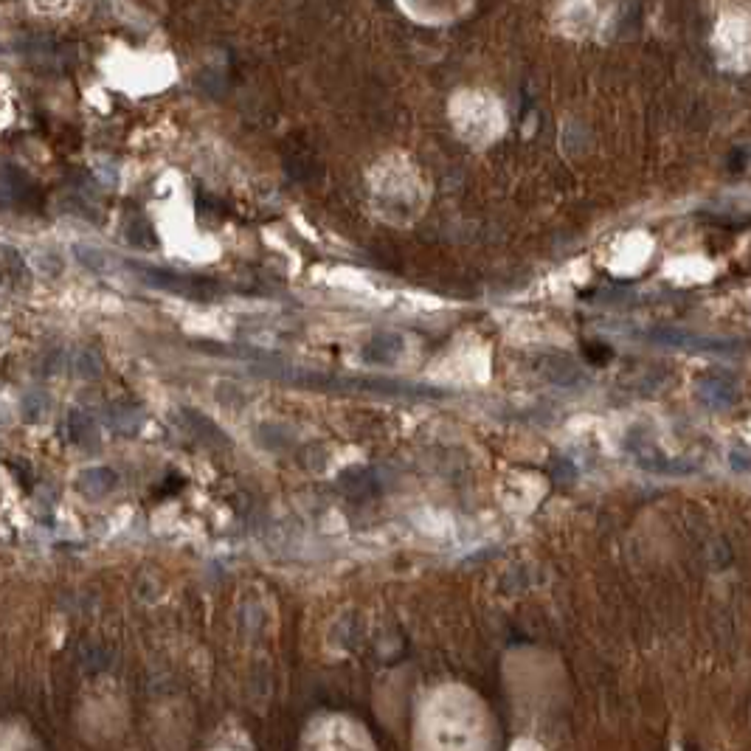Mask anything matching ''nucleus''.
I'll use <instances>...</instances> for the list:
<instances>
[{"label":"nucleus","instance_id":"4","mask_svg":"<svg viewBox=\"0 0 751 751\" xmlns=\"http://www.w3.org/2000/svg\"><path fill=\"white\" fill-rule=\"evenodd\" d=\"M116 481H119V476H116L110 467H91V470L82 476V490L91 498L107 496V493L116 487Z\"/></svg>","mask_w":751,"mask_h":751},{"label":"nucleus","instance_id":"1","mask_svg":"<svg viewBox=\"0 0 751 751\" xmlns=\"http://www.w3.org/2000/svg\"><path fill=\"white\" fill-rule=\"evenodd\" d=\"M136 271L150 287H161V290H169L175 296H192V299H206L209 296L206 290L211 287V282H206V279L181 276V273L164 271V268H144V265H138Z\"/></svg>","mask_w":751,"mask_h":751},{"label":"nucleus","instance_id":"7","mask_svg":"<svg viewBox=\"0 0 751 751\" xmlns=\"http://www.w3.org/2000/svg\"><path fill=\"white\" fill-rule=\"evenodd\" d=\"M65 425H68V434H71V439H74V442H85L88 436H93L91 417H85L82 411H71Z\"/></svg>","mask_w":751,"mask_h":751},{"label":"nucleus","instance_id":"2","mask_svg":"<svg viewBox=\"0 0 751 751\" xmlns=\"http://www.w3.org/2000/svg\"><path fill=\"white\" fill-rule=\"evenodd\" d=\"M0 271H3V279H9L15 287H23L31 282V271L29 265H26V259L12 245H0Z\"/></svg>","mask_w":751,"mask_h":751},{"label":"nucleus","instance_id":"5","mask_svg":"<svg viewBox=\"0 0 751 751\" xmlns=\"http://www.w3.org/2000/svg\"><path fill=\"white\" fill-rule=\"evenodd\" d=\"M400 352V338L397 335H377L375 341L363 349V358L369 363H389Z\"/></svg>","mask_w":751,"mask_h":751},{"label":"nucleus","instance_id":"6","mask_svg":"<svg viewBox=\"0 0 751 751\" xmlns=\"http://www.w3.org/2000/svg\"><path fill=\"white\" fill-rule=\"evenodd\" d=\"M127 242L130 245H136V248H144V251H152L155 245H158V237H155V231H152L150 223H144V220H133L130 226H127Z\"/></svg>","mask_w":751,"mask_h":751},{"label":"nucleus","instance_id":"3","mask_svg":"<svg viewBox=\"0 0 751 751\" xmlns=\"http://www.w3.org/2000/svg\"><path fill=\"white\" fill-rule=\"evenodd\" d=\"M74 256H76V262H79V265H82L88 273H99V276H105V273L113 271V256L107 254V251H102V248H96V245L76 242Z\"/></svg>","mask_w":751,"mask_h":751},{"label":"nucleus","instance_id":"8","mask_svg":"<svg viewBox=\"0 0 751 751\" xmlns=\"http://www.w3.org/2000/svg\"><path fill=\"white\" fill-rule=\"evenodd\" d=\"M48 400H43L40 394H29L26 397V411H29V417H37V411H46Z\"/></svg>","mask_w":751,"mask_h":751}]
</instances>
